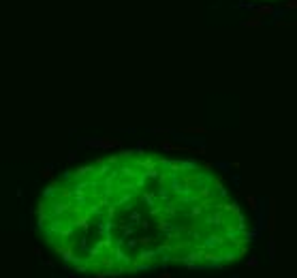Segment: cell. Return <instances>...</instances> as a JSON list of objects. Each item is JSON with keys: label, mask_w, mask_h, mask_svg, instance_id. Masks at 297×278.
Segmentation results:
<instances>
[{"label": "cell", "mask_w": 297, "mask_h": 278, "mask_svg": "<svg viewBox=\"0 0 297 278\" xmlns=\"http://www.w3.org/2000/svg\"><path fill=\"white\" fill-rule=\"evenodd\" d=\"M248 265H250V267H257V259H254V257H252V259H250V261H248Z\"/></svg>", "instance_id": "2"}, {"label": "cell", "mask_w": 297, "mask_h": 278, "mask_svg": "<svg viewBox=\"0 0 297 278\" xmlns=\"http://www.w3.org/2000/svg\"><path fill=\"white\" fill-rule=\"evenodd\" d=\"M156 278H173V276H171V274H167V272H165V274H158V276H156Z\"/></svg>", "instance_id": "3"}, {"label": "cell", "mask_w": 297, "mask_h": 278, "mask_svg": "<svg viewBox=\"0 0 297 278\" xmlns=\"http://www.w3.org/2000/svg\"><path fill=\"white\" fill-rule=\"evenodd\" d=\"M39 225L60 254L103 278L156 259H237L248 229L225 184L205 165L120 152L54 180Z\"/></svg>", "instance_id": "1"}]
</instances>
